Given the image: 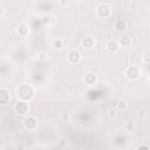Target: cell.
I'll return each instance as SVG.
<instances>
[{
	"instance_id": "obj_1",
	"label": "cell",
	"mask_w": 150,
	"mask_h": 150,
	"mask_svg": "<svg viewBox=\"0 0 150 150\" xmlns=\"http://www.w3.org/2000/svg\"><path fill=\"white\" fill-rule=\"evenodd\" d=\"M107 47H108V49H109V51H114V52H115V51L117 49V43H116L115 41H114V42H113V41H110V42L108 43V46H107Z\"/></svg>"
}]
</instances>
